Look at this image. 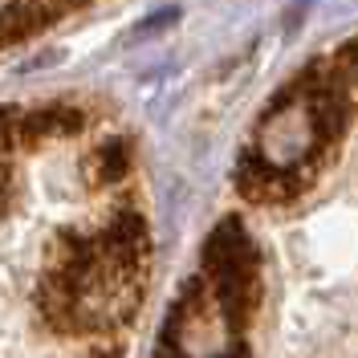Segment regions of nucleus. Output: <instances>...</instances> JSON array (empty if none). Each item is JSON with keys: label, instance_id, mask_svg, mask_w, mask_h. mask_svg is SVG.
<instances>
[{"label": "nucleus", "instance_id": "2", "mask_svg": "<svg viewBox=\"0 0 358 358\" xmlns=\"http://www.w3.org/2000/svg\"><path fill=\"white\" fill-rule=\"evenodd\" d=\"M310 179L313 167H281V163H268L265 155H252V163L241 167L236 187L252 203H289L310 187Z\"/></svg>", "mask_w": 358, "mask_h": 358}, {"label": "nucleus", "instance_id": "1", "mask_svg": "<svg viewBox=\"0 0 358 358\" xmlns=\"http://www.w3.org/2000/svg\"><path fill=\"white\" fill-rule=\"evenodd\" d=\"M203 281L216 297V310L220 322L241 334L248 322V313L257 306V293H261V268H257V248L245 236L241 220H224L212 241L203 248Z\"/></svg>", "mask_w": 358, "mask_h": 358}]
</instances>
